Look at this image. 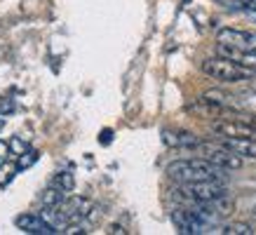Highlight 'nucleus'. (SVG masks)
I'll return each instance as SVG.
<instances>
[{"label":"nucleus","mask_w":256,"mask_h":235,"mask_svg":"<svg viewBox=\"0 0 256 235\" xmlns=\"http://www.w3.org/2000/svg\"><path fill=\"white\" fill-rule=\"evenodd\" d=\"M226 170L210 162L207 158H193V160H174L167 164V176L176 184H193V181H224Z\"/></svg>","instance_id":"1"},{"label":"nucleus","mask_w":256,"mask_h":235,"mask_svg":"<svg viewBox=\"0 0 256 235\" xmlns=\"http://www.w3.org/2000/svg\"><path fill=\"white\" fill-rule=\"evenodd\" d=\"M228 196L224 181H193V184H178L176 200L184 204H202Z\"/></svg>","instance_id":"2"},{"label":"nucleus","mask_w":256,"mask_h":235,"mask_svg":"<svg viewBox=\"0 0 256 235\" xmlns=\"http://www.w3.org/2000/svg\"><path fill=\"white\" fill-rule=\"evenodd\" d=\"M202 73L214 80H221V82H242V80L254 78V70L252 68L233 62V59H226V56L204 59L202 62Z\"/></svg>","instance_id":"3"},{"label":"nucleus","mask_w":256,"mask_h":235,"mask_svg":"<svg viewBox=\"0 0 256 235\" xmlns=\"http://www.w3.org/2000/svg\"><path fill=\"white\" fill-rule=\"evenodd\" d=\"M198 148L202 150V158H207L210 162L218 164L224 170H240L242 167V158L230 148H226L224 144H200Z\"/></svg>","instance_id":"4"},{"label":"nucleus","mask_w":256,"mask_h":235,"mask_svg":"<svg viewBox=\"0 0 256 235\" xmlns=\"http://www.w3.org/2000/svg\"><path fill=\"white\" fill-rule=\"evenodd\" d=\"M172 221L176 226L178 233L184 235H202V233H212V228L195 214L190 207H181V210L172 212Z\"/></svg>","instance_id":"5"},{"label":"nucleus","mask_w":256,"mask_h":235,"mask_svg":"<svg viewBox=\"0 0 256 235\" xmlns=\"http://www.w3.org/2000/svg\"><path fill=\"white\" fill-rule=\"evenodd\" d=\"M216 42L238 47V50H256V33L240 28H221L216 33Z\"/></svg>","instance_id":"6"},{"label":"nucleus","mask_w":256,"mask_h":235,"mask_svg":"<svg viewBox=\"0 0 256 235\" xmlns=\"http://www.w3.org/2000/svg\"><path fill=\"white\" fill-rule=\"evenodd\" d=\"M16 228L19 230H26V233H33V235H52V233H59V228H54L50 221L42 219V214H22L14 219Z\"/></svg>","instance_id":"7"},{"label":"nucleus","mask_w":256,"mask_h":235,"mask_svg":"<svg viewBox=\"0 0 256 235\" xmlns=\"http://www.w3.org/2000/svg\"><path fill=\"white\" fill-rule=\"evenodd\" d=\"M226 148L242 158V160H256V139L254 136H224L221 139Z\"/></svg>","instance_id":"8"},{"label":"nucleus","mask_w":256,"mask_h":235,"mask_svg":"<svg viewBox=\"0 0 256 235\" xmlns=\"http://www.w3.org/2000/svg\"><path fill=\"white\" fill-rule=\"evenodd\" d=\"M162 141L167 144V146H172V148H188V150L198 148V146L202 144L195 134L184 132V130H164Z\"/></svg>","instance_id":"9"},{"label":"nucleus","mask_w":256,"mask_h":235,"mask_svg":"<svg viewBox=\"0 0 256 235\" xmlns=\"http://www.w3.org/2000/svg\"><path fill=\"white\" fill-rule=\"evenodd\" d=\"M214 233H221V235H252L254 228L244 224V221H233V224H224V226H216Z\"/></svg>","instance_id":"10"},{"label":"nucleus","mask_w":256,"mask_h":235,"mask_svg":"<svg viewBox=\"0 0 256 235\" xmlns=\"http://www.w3.org/2000/svg\"><path fill=\"white\" fill-rule=\"evenodd\" d=\"M64 188H59V186H52V188H47L45 193L40 196V202H42V207H59V204L66 200L64 198Z\"/></svg>","instance_id":"11"},{"label":"nucleus","mask_w":256,"mask_h":235,"mask_svg":"<svg viewBox=\"0 0 256 235\" xmlns=\"http://www.w3.org/2000/svg\"><path fill=\"white\" fill-rule=\"evenodd\" d=\"M16 172H19V167H16V164H12V162H8V160L0 164V188L10 186V184H12V179L16 176Z\"/></svg>","instance_id":"12"},{"label":"nucleus","mask_w":256,"mask_h":235,"mask_svg":"<svg viewBox=\"0 0 256 235\" xmlns=\"http://www.w3.org/2000/svg\"><path fill=\"white\" fill-rule=\"evenodd\" d=\"M38 158H40V153L33 148H28L26 153H22V156H16V167H19V172H22V170H28L31 164H36Z\"/></svg>","instance_id":"13"},{"label":"nucleus","mask_w":256,"mask_h":235,"mask_svg":"<svg viewBox=\"0 0 256 235\" xmlns=\"http://www.w3.org/2000/svg\"><path fill=\"white\" fill-rule=\"evenodd\" d=\"M218 2L226 5L228 10H242V12L256 10V0H218Z\"/></svg>","instance_id":"14"},{"label":"nucleus","mask_w":256,"mask_h":235,"mask_svg":"<svg viewBox=\"0 0 256 235\" xmlns=\"http://www.w3.org/2000/svg\"><path fill=\"white\" fill-rule=\"evenodd\" d=\"M54 186L64 188V190L68 193V190H73V188H76V179H73V174H70V172H59L54 176Z\"/></svg>","instance_id":"15"},{"label":"nucleus","mask_w":256,"mask_h":235,"mask_svg":"<svg viewBox=\"0 0 256 235\" xmlns=\"http://www.w3.org/2000/svg\"><path fill=\"white\" fill-rule=\"evenodd\" d=\"M10 148H12V156H22V153H26V150H28V144H26L22 136H12V141H10Z\"/></svg>","instance_id":"16"},{"label":"nucleus","mask_w":256,"mask_h":235,"mask_svg":"<svg viewBox=\"0 0 256 235\" xmlns=\"http://www.w3.org/2000/svg\"><path fill=\"white\" fill-rule=\"evenodd\" d=\"M14 110V102L8 96H0V116H10Z\"/></svg>","instance_id":"17"},{"label":"nucleus","mask_w":256,"mask_h":235,"mask_svg":"<svg viewBox=\"0 0 256 235\" xmlns=\"http://www.w3.org/2000/svg\"><path fill=\"white\" fill-rule=\"evenodd\" d=\"M10 153H12V148H10V141L0 139V162H5L10 158Z\"/></svg>","instance_id":"18"},{"label":"nucleus","mask_w":256,"mask_h":235,"mask_svg":"<svg viewBox=\"0 0 256 235\" xmlns=\"http://www.w3.org/2000/svg\"><path fill=\"white\" fill-rule=\"evenodd\" d=\"M108 233H110V235H127V230H124L122 226L113 224V226H108Z\"/></svg>","instance_id":"19"},{"label":"nucleus","mask_w":256,"mask_h":235,"mask_svg":"<svg viewBox=\"0 0 256 235\" xmlns=\"http://www.w3.org/2000/svg\"><path fill=\"white\" fill-rule=\"evenodd\" d=\"M242 120H247L249 125H252V127L256 130V116H247V118H242Z\"/></svg>","instance_id":"20"},{"label":"nucleus","mask_w":256,"mask_h":235,"mask_svg":"<svg viewBox=\"0 0 256 235\" xmlns=\"http://www.w3.org/2000/svg\"><path fill=\"white\" fill-rule=\"evenodd\" d=\"M101 141H104V144H108V141H110V132H108V130L101 134Z\"/></svg>","instance_id":"21"},{"label":"nucleus","mask_w":256,"mask_h":235,"mask_svg":"<svg viewBox=\"0 0 256 235\" xmlns=\"http://www.w3.org/2000/svg\"><path fill=\"white\" fill-rule=\"evenodd\" d=\"M249 87H252V92L256 94V78H252V82H249Z\"/></svg>","instance_id":"22"},{"label":"nucleus","mask_w":256,"mask_h":235,"mask_svg":"<svg viewBox=\"0 0 256 235\" xmlns=\"http://www.w3.org/2000/svg\"><path fill=\"white\" fill-rule=\"evenodd\" d=\"M254 212H256V207H254Z\"/></svg>","instance_id":"23"}]
</instances>
